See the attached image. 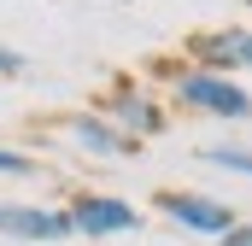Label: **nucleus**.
<instances>
[{"instance_id":"obj_1","label":"nucleus","mask_w":252,"mask_h":246,"mask_svg":"<svg viewBox=\"0 0 252 246\" xmlns=\"http://www.w3.org/2000/svg\"><path fill=\"white\" fill-rule=\"evenodd\" d=\"M176 94H182L188 106H199V112H217V118H252L247 88H235V82L217 76V70H193V76H182Z\"/></svg>"},{"instance_id":"obj_2","label":"nucleus","mask_w":252,"mask_h":246,"mask_svg":"<svg viewBox=\"0 0 252 246\" xmlns=\"http://www.w3.org/2000/svg\"><path fill=\"white\" fill-rule=\"evenodd\" d=\"M64 217H70V229H76V235H88V241L118 235V229H135V211H129L124 199H112V193H82Z\"/></svg>"},{"instance_id":"obj_3","label":"nucleus","mask_w":252,"mask_h":246,"mask_svg":"<svg viewBox=\"0 0 252 246\" xmlns=\"http://www.w3.org/2000/svg\"><path fill=\"white\" fill-rule=\"evenodd\" d=\"M158 205H164V217H176V223H182V229H193V235H229V229H235L229 205H217V199H193V193H164Z\"/></svg>"},{"instance_id":"obj_4","label":"nucleus","mask_w":252,"mask_h":246,"mask_svg":"<svg viewBox=\"0 0 252 246\" xmlns=\"http://www.w3.org/2000/svg\"><path fill=\"white\" fill-rule=\"evenodd\" d=\"M0 229L18 241H64L70 217L64 211H41V205H0Z\"/></svg>"},{"instance_id":"obj_5","label":"nucleus","mask_w":252,"mask_h":246,"mask_svg":"<svg viewBox=\"0 0 252 246\" xmlns=\"http://www.w3.org/2000/svg\"><path fill=\"white\" fill-rule=\"evenodd\" d=\"M199 53H205V64H252V35L247 30H217V35L199 41Z\"/></svg>"},{"instance_id":"obj_6","label":"nucleus","mask_w":252,"mask_h":246,"mask_svg":"<svg viewBox=\"0 0 252 246\" xmlns=\"http://www.w3.org/2000/svg\"><path fill=\"white\" fill-rule=\"evenodd\" d=\"M70 141H82L88 153H129L124 129H112L106 118H70Z\"/></svg>"},{"instance_id":"obj_7","label":"nucleus","mask_w":252,"mask_h":246,"mask_svg":"<svg viewBox=\"0 0 252 246\" xmlns=\"http://www.w3.org/2000/svg\"><path fill=\"white\" fill-rule=\"evenodd\" d=\"M118 118H124L129 129H141V135H153V129H158V112H153L141 94H124V100H118Z\"/></svg>"},{"instance_id":"obj_8","label":"nucleus","mask_w":252,"mask_h":246,"mask_svg":"<svg viewBox=\"0 0 252 246\" xmlns=\"http://www.w3.org/2000/svg\"><path fill=\"white\" fill-rule=\"evenodd\" d=\"M205 158H211V164H223V170L252 176V153H235V147H205Z\"/></svg>"},{"instance_id":"obj_9","label":"nucleus","mask_w":252,"mask_h":246,"mask_svg":"<svg viewBox=\"0 0 252 246\" xmlns=\"http://www.w3.org/2000/svg\"><path fill=\"white\" fill-rule=\"evenodd\" d=\"M0 176H35V158H24V153H0Z\"/></svg>"},{"instance_id":"obj_10","label":"nucleus","mask_w":252,"mask_h":246,"mask_svg":"<svg viewBox=\"0 0 252 246\" xmlns=\"http://www.w3.org/2000/svg\"><path fill=\"white\" fill-rule=\"evenodd\" d=\"M223 246H252V229H229V235H223Z\"/></svg>"}]
</instances>
